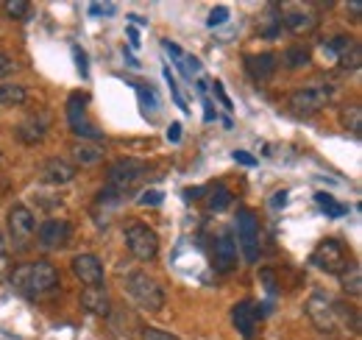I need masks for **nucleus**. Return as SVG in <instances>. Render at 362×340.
<instances>
[{
    "mask_svg": "<svg viewBox=\"0 0 362 340\" xmlns=\"http://www.w3.org/2000/svg\"><path fill=\"white\" fill-rule=\"evenodd\" d=\"M8 285L25 298L45 296L59 288V271L50 262H23L8 271Z\"/></svg>",
    "mask_w": 362,
    "mask_h": 340,
    "instance_id": "1",
    "label": "nucleus"
},
{
    "mask_svg": "<svg viewBox=\"0 0 362 340\" xmlns=\"http://www.w3.org/2000/svg\"><path fill=\"white\" fill-rule=\"evenodd\" d=\"M123 290H126V296L132 298V304L139 307L142 312L153 315V312H162V307H165V290L145 271H129L123 276Z\"/></svg>",
    "mask_w": 362,
    "mask_h": 340,
    "instance_id": "2",
    "label": "nucleus"
},
{
    "mask_svg": "<svg viewBox=\"0 0 362 340\" xmlns=\"http://www.w3.org/2000/svg\"><path fill=\"white\" fill-rule=\"evenodd\" d=\"M310 259H313L315 268L326 271V273H334V276H343L354 265L351 251L340 240H323V243H317V249L313 251Z\"/></svg>",
    "mask_w": 362,
    "mask_h": 340,
    "instance_id": "3",
    "label": "nucleus"
},
{
    "mask_svg": "<svg viewBox=\"0 0 362 340\" xmlns=\"http://www.w3.org/2000/svg\"><path fill=\"white\" fill-rule=\"evenodd\" d=\"M329 101H332V89L329 86H307V89H296L287 98V106H290V112L296 118H313Z\"/></svg>",
    "mask_w": 362,
    "mask_h": 340,
    "instance_id": "4",
    "label": "nucleus"
},
{
    "mask_svg": "<svg viewBox=\"0 0 362 340\" xmlns=\"http://www.w3.org/2000/svg\"><path fill=\"white\" fill-rule=\"evenodd\" d=\"M145 162H139V159H132V157H126V159H117V162H112L109 165V173H106V181H109V187L115 190V193H129L132 187H136V181L145 176Z\"/></svg>",
    "mask_w": 362,
    "mask_h": 340,
    "instance_id": "5",
    "label": "nucleus"
},
{
    "mask_svg": "<svg viewBox=\"0 0 362 340\" xmlns=\"http://www.w3.org/2000/svg\"><path fill=\"white\" fill-rule=\"evenodd\" d=\"M126 246L139 262H148V259L159 254V237L145 223H129L126 226Z\"/></svg>",
    "mask_w": 362,
    "mask_h": 340,
    "instance_id": "6",
    "label": "nucleus"
},
{
    "mask_svg": "<svg viewBox=\"0 0 362 340\" xmlns=\"http://www.w3.org/2000/svg\"><path fill=\"white\" fill-rule=\"evenodd\" d=\"M34 229H37V220H34V215H31L28 207L14 204L8 210V237H11V243H14L17 251H25L31 246Z\"/></svg>",
    "mask_w": 362,
    "mask_h": 340,
    "instance_id": "7",
    "label": "nucleus"
},
{
    "mask_svg": "<svg viewBox=\"0 0 362 340\" xmlns=\"http://www.w3.org/2000/svg\"><path fill=\"white\" fill-rule=\"evenodd\" d=\"M307 315L315 324L317 332H323V335H334L340 329L337 327V315H334V301L326 293H313L307 298Z\"/></svg>",
    "mask_w": 362,
    "mask_h": 340,
    "instance_id": "8",
    "label": "nucleus"
},
{
    "mask_svg": "<svg viewBox=\"0 0 362 340\" xmlns=\"http://www.w3.org/2000/svg\"><path fill=\"white\" fill-rule=\"evenodd\" d=\"M237 237H240V249L245 262H257L259 259V223L254 212L240 210L237 215Z\"/></svg>",
    "mask_w": 362,
    "mask_h": 340,
    "instance_id": "9",
    "label": "nucleus"
},
{
    "mask_svg": "<svg viewBox=\"0 0 362 340\" xmlns=\"http://www.w3.org/2000/svg\"><path fill=\"white\" fill-rule=\"evenodd\" d=\"M231 324H234V329L243 335L245 340H251L257 332H259V324H262V310H259V304L257 301H240V304H234V310H231Z\"/></svg>",
    "mask_w": 362,
    "mask_h": 340,
    "instance_id": "10",
    "label": "nucleus"
},
{
    "mask_svg": "<svg viewBox=\"0 0 362 340\" xmlns=\"http://www.w3.org/2000/svg\"><path fill=\"white\" fill-rule=\"evenodd\" d=\"M70 234H73V226L64 217H50L40 226L37 243L47 251H59V249H64L70 243Z\"/></svg>",
    "mask_w": 362,
    "mask_h": 340,
    "instance_id": "11",
    "label": "nucleus"
},
{
    "mask_svg": "<svg viewBox=\"0 0 362 340\" xmlns=\"http://www.w3.org/2000/svg\"><path fill=\"white\" fill-rule=\"evenodd\" d=\"M73 273L84 282V288H103L106 273L103 265L95 254H76L73 256Z\"/></svg>",
    "mask_w": 362,
    "mask_h": 340,
    "instance_id": "12",
    "label": "nucleus"
},
{
    "mask_svg": "<svg viewBox=\"0 0 362 340\" xmlns=\"http://www.w3.org/2000/svg\"><path fill=\"white\" fill-rule=\"evenodd\" d=\"M76 165H70V162H64V159H59V157H50L42 162V168H40V178L45 181V184H67V181H73L76 178Z\"/></svg>",
    "mask_w": 362,
    "mask_h": 340,
    "instance_id": "13",
    "label": "nucleus"
},
{
    "mask_svg": "<svg viewBox=\"0 0 362 340\" xmlns=\"http://www.w3.org/2000/svg\"><path fill=\"white\" fill-rule=\"evenodd\" d=\"M218 273H231L237 268V243L231 234H221L215 243V259H212Z\"/></svg>",
    "mask_w": 362,
    "mask_h": 340,
    "instance_id": "14",
    "label": "nucleus"
},
{
    "mask_svg": "<svg viewBox=\"0 0 362 340\" xmlns=\"http://www.w3.org/2000/svg\"><path fill=\"white\" fill-rule=\"evenodd\" d=\"M81 307L92 315H98V318L112 315V298L106 293V288H84L81 290Z\"/></svg>",
    "mask_w": 362,
    "mask_h": 340,
    "instance_id": "15",
    "label": "nucleus"
},
{
    "mask_svg": "<svg viewBox=\"0 0 362 340\" xmlns=\"http://www.w3.org/2000/svg\"><path fill=\"white\" fill-rule=\"evenodd\" d=\"M279 56L276 53H259V56H245V70L254 81H268L276 73Z\"/></svg>",
    "mask_w": 362,
    "mask_h": 340,
    "instance_id": "16",
    "label": "nucleus"
},
{
    "mask_svg": "<svg viewBox=\"0 0 362 340\" xmlns=\"http://www.w3.org/2000/svg\"><path fill=\"white\" fill-rule=\"evenodd\" d=\"M281 26H287L293 34H310L317 28V14L307 11V8H296L281 17Z\"/></svg>",
    "mask_w": 362,
    "mask_h": 340,
    "instance_id": "17",
    "label": "nucleus"
},
{
    "mask_svg": "<svg viewBox=\"0 0 362 340\" xmlns=\"http://www.w3.org/2000/svg\"><path fill=\"white\" fill-rule=\"evenodd\" d=\"M47 131V120L45 118H37V115H31V118H25L20 126H17V137L23 140V142H28V145H37L42 137H45Z\"/></svg>",
    "mask_w": 362,
    "mask_h": 340,
    "instance_id": "18",
    "label": "nucleus"
},
{
    "mask_svg": "<svg viewBox=\"0 0 362 340\" xmlns=\"http://www.w3.org/2000/svg\"><path fill=\"white\" fill-rule=\"evenodd\" d=\"M334 315H337V327H340V329H346V332H351V335L360 332V312H357L354 307H349V304H343V301H334Z\"/></svg>",
    "mask_w": 362,
    "mask_h": 340,
    "instance_id": "19",
    "label": "nucleus"
},
{
    "mask_svg": "<svg viewBox=\"0 0 362 340\" xmlns=\"http://www.w3.org/2000/svg\"><path fill=\"white\" fill-rule=\"evenodd\" d=\"M281 62H284V67H290V70H298V67H307L313 59H310V50H307V47H301V45H293V47H287V50H284Z\"/></svg>",
    "mask_w": 362,
    "mask_h": 340,
    "instance_id": "20",
    "label": "nucleus"
},
{
    "mask_svg": "<svg viewBox=\"0 0 362 340\" xmlns=\"http://www.w3.org/2000/svg\"><path fill=\"white\" fill-rule=\"evenodd\" d=\"M73 159H76L78 165H95V162H100V159H103V148L81 142V145H76V148H73Z\"/></svg>",
    "mask_w": 362,
    "mask_h": 340,
    "instance_id": "21",
    "label": "nucleus"
},
{
    "mask_svg": "<svg viewBox=\"0 0 362 340\" xmlns=\"http://www.w3.org/2000/svg\"><path fill=\"white\" fill-rule=\"evenodd\" d=\"M25 103V89L20 84H0V106H20Z\"/></svg>",
    "mask_w": 362,
    "mask_h": 340,
    "instance_id": "22",
    "label": "nucleus"
},
{
    "mask_svg": "<svg viewBox=\"0 0 362 340\" xmlns=\"http://www.w3.org/2000/svg\"><path fill=\"white\" fill-rule=\"evenodd\" d=\"M315 201L323 207V212L329 215V217H343V215L349 212V207L346 204H337L329 193H315Z\"/></svg>",
    "mask_w": 362,
    "mask_h": 340,
    "instance_id": "23",
    "label": "nucleus"
},
{
    "mask_svg": "<svg viewBox=\"0 0 362 340\" xmlns=\"http://www.w3.org/2000/svg\"><path fill=\"white\" fill-rule=\"evenodd\" d=\"M84 109H87V95H70V103H67V120H70V126L73 123H78V120H84Z\"/></svg>",
    "mask_w": 362,
    "mask_h": 340,
    "instance_id": "24",
    "label": "nucleus"
},
{
    "mask_svg": "<svg viewBox=\"0 0 362 340\" xmlns=\"http://www.w3.org/2000/svg\"><path fill=\"white\" fill-rule=\"evenodd\" d=\"M343 288H346V293H351V296H360L362 290V273H360V265L354 262L346 273H343Z\"/></svg>",
    "mask_w": 362,
    "mask_h": 340,
    "instance_id": "25",
    "label": "nucleus"
},
{
    "mask_svg": "<svg viewBox=\"0 0 362 340\" xmlns=\"http://www.w3.org/2000/svg\"><path fill=\"white\" fill-rule=\"evenodd\" d=\"M228 204H231V193H228L223 184H218V187L209 193V198H206V207H209V210H215V212L226 210Z\"/></svg>",
    "mask_w": 362,
    "mask_h": 340,
    "instance_id": "26",
    "label": "nucleus"
},
{
    "mask_svg": "<svg viewBox=\"0 0 362 340\" xmlns=\"http://www.w3.org/2000/svg\"><path fill=\"white\" fill-rule=\"evenodd\" d=\"M343 123H346V128H351L354 137H360V131H362V109L360 106L346 109V112H343Z\"/></svg>",
    "mask_w": 362,
    "mask_h": 340,
    "instance_id": "27",
    "label": "nucleus"
},
{
    "mask_svg": "<svg viewBox=\"0 0 362 340\" xmlns=\"http://www.w3.org/2000/svg\"><path fill=\"white\" fill-rule=\"evenodd\" d=\"M28 8H31V6H28L25 0H6V3H3V11H6L11 20H23V17L28 14Z\"/></svg>",
    "mask_w": 362,
    "mask_h": 340,
    "instance_id": "28",
    "label": "nucleus"
},
{
    "mask_svg": "<svg viewBox=\"0 0 362 340\" xmlns=\"http://www.w3.org/2000/svg\"><path fill=\"white\" fill-rule=\"evenodd\" d=\"M73 134L76 137H81V140H103V134L98 131V128H92V123H87V120H78V123H73Z\"/></svg>",
    "mask_w": 362,
    "mask_h": 340,
    "instance_id": "29",
    "label": "nucleus"
},
{
    "mask_svg": "<svg viewBox=\"0 0 362 340\" xmlns=\"http://www.w3.org/2000/svg\"><path fill=\"white\" fill-rule=\"evenodd\" d=\"M162 73H165V81H168V86H170V92H173V101H176V106H179L181 112H189V106L184 103V98H181V92H179V84H176V76L170 73V67H165Z\"/></svg>",
    "mask_w": 362,
    "mask_h": 340,
    "instance_id": "30",
    "label": "nucleus"
},
{
    "mask_svg": "<svg viewBox=\"0 0 362 340\" xmlns=\"http://www.w3.org/2000/svg\"><path fill=\"white\" fill-rule=\"evenodd\" d=\"M136 92H139V101H142V106H145V109H151V112H156V109H159V101H156L153 86H136Z\"/></svg>",
    "mask_w": 362,
    "mask_h": 340,
    "instance_id": "31",
    "label": "nucleus"
},
{
    "mask_svg": "<svg viewBox=\"0 0 362 340\" xmlns=\"http://www.w3.org/2000/svg\"><path fill=\"white\" fill-rule=\"evenodd\" d=\"M226 20H228L226 6H215V8L209 11V17H206V26H209V28H215V26H223Z\"/></svg>",
    "mask_w": 362,
    "mask_h": 340,
    "instance_id": "32",
    "label": "nucleus"
},
{
    "mask_svg": "<svg viewBox=\"0 0 362 340\" xmlns=\"http://www.w3.org/2000/svg\"><path fill=\"white\" fill-rule=\"evenodd\" d=\"M8 249H6V237L0 232V279H8Z\"/></svg>",
    "mask_w": 362,
    "mask_h": 340,
    "instance_id": "33",
    "label": "nucleus"
},
{
    "mask_svg": "<svg viewBox=\"0 0 362 340\" xmlns=\"http://www.w3.org/2000/svg\"><path fill=\"white\" fill-rule=\"evenodd\" d=\"M279 28H281V17H279V14H271V23H268V28H262V37H265V40H276V37H279Z\"/></svg>",
    "mask_w": 362,
    "mask_h": 340,
    "instance_id": "34",
    "label": "nucleus"
},
{
    "mask_svg": "<svg viewBox=\"0 0 362 340\" xmlns=\"http://www.w3.org/2000/svg\"><path fill=\"white\" fill-rule=\"evenodd\" d=\"M142 340H179V338H176V335H170V332H162V329L148 327V329H142Z\"/></svg>",
    "mask_w": 362,
    "mask_h": 340,
    "instance_id": "35",
    "label": "nucleus"
},
{
    "mask_svg": "<svg viewBox=\"0 0 362 340\" xmlns=\"http://www.w3.org/2000/svg\"><path fill=\"white\" fill-rule=\"evenodd\" d=\"M165 201V196L159 193V190H148L142 198H139V204H145V207H159Z\"/></svg>",
    "mask_w": 362,
    "mask_h": 340,
    "instance_id": "36",
    "label": "nucleus"
},
{
    "mask_svg": "<svg viewBox=\"0 0 362 340\" xmlns=\"http://www.w3.org/2000/svg\"><path fill=\"white\" fill-rule=\"evenodd\" d=\"M231 157H234V162H240V165H245V168H254V165L259 162V159H257L254 154H248V151H234Z\"/></svg>",
    "mask_w": 362,
    "mask_h": 340,
    "instance_id": "37",
    "label": "nucleus"
},
{
    "mask_svg": "<svg viewBox=\"0 0 362 340\" xmlns=\"http://www.w3.org/2000/svg\"><path fill=\"white\" fill-rule=\"evenodd\" d=\"M259 279H262V285H265L268 293H276V273H273L271 268H262L259 271Z\"/></svg>",
    "mask_w": 362,
    "mask_h": 340,
    "instance_id": "38",
    "label": "nucleus"
},
{
    "mask_svg": "<svg viewBox=\"0 0 362 340\" xmlns=\"http://www.w3.org/2000/svg\"><path fill=\"white\" fill-rule=\"evenodd\" d=\"M212 92H215V95H218V98H221V103H223V106H226V109H234V103H231V101H228L226 89H223V84H221V81H212Z\"/></svg>",
    "mask_w": 362,
    "mask_h": 340,
    "instance_id": "39",
    "label": "nucleus"
},
{
    "mask_svg": "<svg viewBox=\"0 0 362 340\" xmlns=\"http://www.w3.org/2000/svg\"><path fill=\"white\" fill-rule=\"evenodd\" d=\"M76 64H78L81 76H87V73H90V67H87V53H84L81 47H76Z\"/></svg>",
    "mask_w": 362,
    "mask_h": 340,
    "instance_id": "40",
    "label": "nucleus"
},
{
    "mask_svg": "<svg viewBox=\"0 0 362 340\" xmlns=\"http://www.w3.org/2000/svg\"><path fill=\"white\" fill-rule=\"evenodd\" d=\"M11 70H14V62H11L6 53H0V79H3V76H8Z\"/></svg>",
    "mask_w": 362,
    "mask_h": 340,
    "instance_id": "41",
    "label": "nucleus"
},
{
    "mask_svg": "<svg viewBox=\"0 0 362 340\" xmlns=\"http://www.w3.org/2000/svg\"><path fill=\"white\" fill-rule=\"evenodd\" d=\"M204 196V187H187L184 190V201H198Z\"/></svg>",
    "mask_w": 362,
    "mask_h": 340,
    "instance_id": "42",
    "label": "nucleus"
},
{
    "mask_svg": "<svg viewBox=\"0 0 362 340\" xmlns=\"http://www.w3.org/2000/svg\"><path fill=\"white\" fill-rule=\"evenodd\" d=\"M284 204H287V190H279V193L271 198V207L273 210H279V207H284Z\"/></svg>",
    "mask_w": 362,
    "mask_h": 340,
    "instance_id": "43",
    "label": "nucleus"
},
{
    "mask_svg": "<svg viewBox=\"0 0 362 340\" xmlns=\"http://www.w3.org/2000/svg\"><path fill=\"white\" fill-rule=\"evenodd\" d=\"M90 11H92V14H100V11H106V17H109V14L115 11V6H112V3H103V6H100V3H92Z\"/></svg>",
    "mask_w": 362,
    "mask_h": 340,
    "instance_id": "44",
    "label": "nucleus"
},
{
    "mask_svg": "<svg viewBox=\"0 0 362 340\" xmlns=\"http://www.w3.org/2000/svg\"><path fill=\"white\" fill-rule=\"evenodd\" d=\"M168 140H170V142H179L181 140V123H170V128H168Z\"/></svg>",
    "mask_w": 362,
    "mask_h": 340,
    "instance_id": "45",
    "label": "nucleus"
},
{
    "mask_svg": "<svg viewBox=\"0 0 362 340\" xmlns=\"http://www.w3.org/2000/svg\"><path fill=\"white\" fill-rule=\"evenodd\" d=\"M204 120H206V123H212V120H215V109H212V101H206V98H204Z\"/></svg>",
    "mask_w": 362,
    "mask_h": 340,
    "instance_id": "46",
    "label": "nucleus"
},
{
    "mask_svg": "<svg viewBox=\"0 0 362 340\" xmlns=\"http://www.w3.org/2000/svg\"><path fill=\"white\" fill-rule=\"evenodd\" d=\"M126 37H129L132 47H139V31H136L134 26H132V28H126Z\"/></svg>",
    "mask_w": 362,
    "mask_h": 340,
    "instance_id": "47",
    "label": "nucleus"
},
{
    "mask_svg": "<svg viewBox=\"0 0 362 340\" xmlns=\"http://www.w3.org/2000/svg\"><path fill=\"white\" fill-rule=\"evenodd\" d=\"M129 20L136 23V26H148V20H145V17H139V14H129Z\"/></svg>",
    "mask_w": 362,
    "mask_h": 340,
    "instance_id": "48",
    "label": "nucleus"
},
{
    "mask_svg": "<svg viewBox=\"0 0 362 340\" xmlns=\"http://www.w3.org/2000/svg\"><path fill=\"white\" fill-rule=\"evenodd\" d=\"M123 56H126V62H129L132 67H139V62H136V59L132 56V53H129V50H126V47H123Z\"/></svg>",
    "mask_w": 362,
    "mask_h": 340,
    "instance_id": "49",
    "label": "nucleus"
},
{
    "mask_svg": "<svg viewBox=\"0 0 362 340\" xmlns=\"http://www.w3.org/2000/svg\"><path fill=\"white\" fill-rule=\"evenodd\" d=\"M349 8L354 11V17H360V11H362V3H349Z\"/></svg>",
    "mask_w": 362,
    "mask_h": 340,
    "instance_id": "50",
    "label": "nucleus"
}]
</instances>
